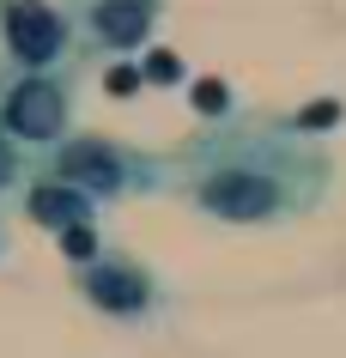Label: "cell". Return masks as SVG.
<instances>
[{"label":"cell","mask_w":346,"mask_h":358,"mask_svg":"<svg viewBox=\"0 0 346 358\" xmlns=\"http://www.w3.org/2000/svg\"><path fill=\"white\" fill-rule=\"evenodd\" d=\"M37 170L73 182L79 194H92L97 207L110 213L134 194H171V164L164 152H140L128 140H110V134H67L55 152H43Z\"/></svg>","instance_id":"cell-2"},{"label":"cell","mask_w":346,"mask_h":358,"mask_svg":"<svg viewBox=\"0 0 346 358\" xmlns=\"http://www.w3.org/2000/svg\"><path fill=\"white\" fill-rule=\"evenodd\" d=\"M103 85H110V92H140V85H146V73H140V61H128V67H115Z\"/></svg>","instance_id":"cell-13"},{"label":"cell","mask_w":346,"mask_h":358,"mask_svg":"<svg viewBox=\"0 0 346 358\" xmlns=\"http://www.w3.org/2000/svg\"><path fill=\"white\" fill-rule=\"evenodd\" d=\"M140 73H146V85H171V79H182V61H176L171 49H146Z\"/></svg>","instance_id":"cell-12"},{"label":"cell","mask_w":346,"mask_h":358,"mask_svg":"<svg viewBox=\"0 0 346 358\" xmlns=\"http://www.w3.org/2000/svg\"><path fill=\"white\" fill-rule=\"evenodd\" d=\"M61 13L73 24L79 61H122L146 55L171 19L164 0H61Z\"/></svg>","instance_id":"cell-4"},{"label":"cell","mask_w":346,"mask_h":358,"mask_svg":"<svg viewBox=\"0 0 346 358\" xmlns=\"http://www.w3.org/2000/svg\"><path fill=\"white\" fill-rule=\"evenodd\" d=\"M0 134L19 152L43 158L55 152L73 128V67L67 73H13L6 97H0Z\"/></svg>","instance_id":"cell-5"},{"label":"cell","mask_w":346,"mask_h":358,"mask_svg":"<svg viewBox=\"0 0 346 358\" xmlns=\"http://www.w3.org/2000/svg\"><path fill=\"white\" fill-rule=\"evenodd\" d=\"M6 255H13V237H6V225H0V262H6Z\"/></svg>","instance_id":"cell-15"},{"label":"cell","mask_w":346,"mask_h":358,"mask_svg":"<svg viewBox=\"0 0 346 358\" xmlns=\"http://www.w3.org/2000/svg\"><path fill=\"white\" fill-rule=\"evenodd\" d=\"M73 292H79V303H92L97 316L122 322V328H152V322H164V310H171L164 280H158L140 255H128V249H115V243L103 249L97 262L73 267Z\"/></svg>","instance_id":"cell-3"},{"label":"cell","mask_w":346,"mask_h":358,"mask_svg":"<svg viewBox=\"0 0 346 358\" xmlns=\"http://www.w3.org/2000/svg\"><path fill=\"white\" fill-rule=\"evenodd\" d=\"M0 43L13 73H67L79 61L61 0H0Z\"/></svg>","instance_id":"cell-6"},{"label":"cell","mask_w":346,"mask_h":358,"mask_svg":"<svg viewBox=\"0 0 346 358\" xmlns=\"http://www.w3.org/2000/svg\"><path fill=\"white\" fill-rule=\"evenodd\" d=\"M19 213L37 231H49V237L103 219V207H97L92 194H79L73 182H61V176H49V170H37V164H31V182H24V194H19Z\"/></svg>","instance_id":"cell-7"},{"label":"cell","mask_w":346,"mask_h":358,"mask_svg":"<svg viewBox=\"0 0 346 358\" xmlns=\"http://www.w3.org/2000/svg\"><path fill=\"white\" fill-rule=\"evenodd\" d=\"M6 85H13V61H6V43H0V97H6Z\"/></svg>","instance_id":"cell-14"},{"label":"cell","mask_w":346,"mask_h":358,"mask_svg":"<svg viewBox=\"0 0 346 358\" xmlns=\"http://www.w3.org/2000/svg\"><path fill=\"white\" fill-rule=\"evenodd\" d=\"M291 122H298L310 140H322V128L346 122V103H340V97H316V103H304V110H291Z\"/></svg>","instance_id":"cell-11"},{"label":"cell","mask_w":346,"mask_h":358,"mask_svg":"<svg viewBox=\"0 0 346 358\" xmlns=\"http://www.w3.org/2000/svg\"><path fill=\"white\" fill-rule=\"evenodd\" d=\"M171 194L212 225H298L334 194V152L310 140L291 115L237 110L225 122H201L182 146L164 152Z\"/></svg>","instance_id":"cell-1"},{"label":"cell","mask_w":346,"mask_h":358,"mask_svg":"<svg viewBox=\"0 0 346 358\" xmlns=\"http://www.w3.org/2000/svg\"><path fill=\"white\" fill-rule=\"evenodd\" d=\"M31 164H37V158H31V152H19L6 134H0V201H6V194H24V182H31Z\"/></svg>","instance_id":"cell-9"},{"label":"cell","mask_w":346,"mask_h":358,"mask_svg":"<svg viewBox=\"0 0 346 358\" xmlns=\"http://www.w3.org/2000/svg\"><path fill=\"white\" fill-rule=\"evenodd\" d=\"M194 110H201V122H225V115H237L231 85H225V79H194Z\"/></svg>","instance_id":"cell-10"},{"label":"cell","mask_w":346,"mask_h":358,"mask_svg":"<svg viewBox=\"0 0 346 358\" xmlns=\"http://www.w3.org/2000/svg\"><path fill=\"white\" fill-rule=\"evenodd\" d=\"M55 243H61V255H67V273H73V267H85V262H97V255L110 249L97 225H73V231H61Z\"/></svg>","instance_id":"cell-8"}]
</instances>
